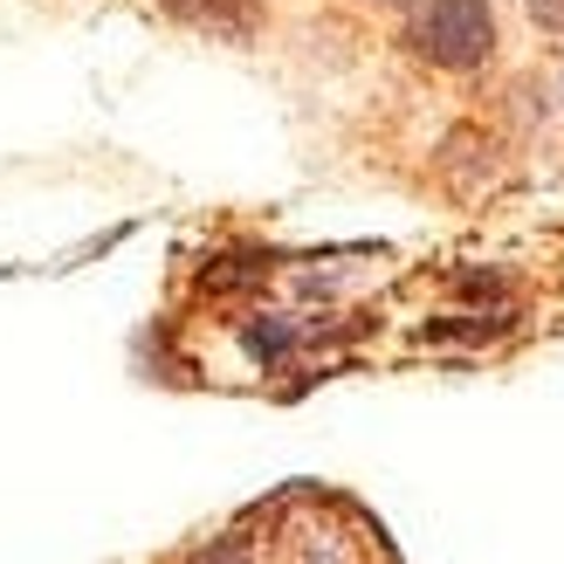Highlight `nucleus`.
I'll return each instance as SVG.
<instances>
[{
  "label": "nucleus",
  "mask_w": 564,
  "mask_h": 564,
  "mask_svg": "<svg viewBox=\"0 0 564 564\" xmlns=\"http://www.w3.org/2000/svg\"><path fill=\"white\" fill-rule=\"evenodd\" d=\"M530 14L551 21V28H564V0H530Z\"/></svg>",
  "instance_id": "3"
},
{
  "label": "nucleus",
  "mask_w": 564,
  "mask_h": 564,
  "mask_svg": "<svg viewBox=\"0 0 564 564\" xmlns=\"http://www.w3.org/2000/svg\"><path fill=\"white\" fill-rule=\"evenodd\" d=\"M180 28H193V35H214V42H256V8L248 0H173Z\"/></svg>",
  "instance_id": "2"
},
{
  "label": "nucleus",
  "mask_w": 564,
  "mask_h": 564,
  "mask_svg": "<svg viewBox=\"0 0 564 564\" xmlns=\"http://www.w3.org/2000/svg\"><path fill=\"white\" fill-rule=\"evenodd\" d=\"M406 48L434 69H482L496 55V14L489 0H420L406 14Z\"/></svg>",
  "instance_id": "1"
}]
</instances>
